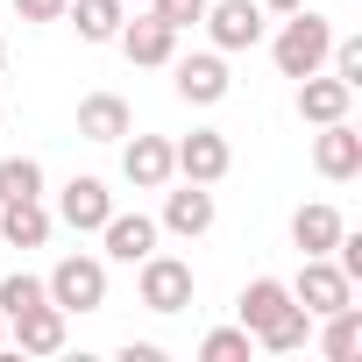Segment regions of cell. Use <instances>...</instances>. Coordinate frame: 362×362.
Wrapping results in <instances>:
<instances>
[{"label": "cell", "instance_id": "cell-5", "mask_svg": "<svg viewBox=\"0 0 362 362\" xmlns=\"http://www.w3.org/2000/svg\"><path fill=\"white\" fill-rule=\"evenodd\" d=\"M291 298L320 320V313H334V305H355V284L341 277V263H334V256H305V263H298V277H291Z\"/></svg>", "mask_w": 362, "mask_h": 362}, {"label": "cell", "instance_id": "cell-6", "mask_svg": "<svg viewBox=\"0 0 362 362\" xmlns=\"http://www.w3.org/2000/svg\"><path fill=\"white\" fill-rule=\"evenodd\" d=\"M170 163L185 170L192 185H221L228 163H235V149H228L221 128H192V135H177V142H170Z\"/></svg>", "mask_w": 362, "mask_h": 362}, {"label": "cell", "instance_id": "cell-10", "mask_svg": "<svg viewBox=\"0 0 362 362\" xmlns=\"http://www.w3.org/2000/svg\"><path fill=\"white\" fill-rule=\"evenodd\" d=\"M121 57L128 64H170L177 57V29L163 22V15H135V22H121Z\"/></svg>", "mask_w": 362, "mask_h": 362}, {"label": "cell", "instance_id": "cell-8", "mask_svg": "<svg viewBox=\"0 0 362 362\" xmlns=\"http://www.w3.org/2000/svg\"><path fill=\"white\" fill-rule=\"evenodd\" d=\"M206 36H214V50H256L263 43V8L256 0H206Z\"/></svg>", "mask_w": 362, "mask_h": 362}, {"label": "cell", "instance_id": "cell-25", "mask_svg": "<svg viewBox=\"0 0 362 362\" xmlns=\"http://www.w3.org/2000/svg\"><path fill=\"white\" fill-rule=\"evenodd\" d=\"M43 298H50V284H43V277H29V270L0 277V320H15V313H29V305H43Z\"/></svg>", "mask_w": 362, "mask_h": 362}, {"label": "cell", "instance_id": "cell-7", "mask_svg": "<svg viewBox=\"0 0 362 362\" xmlns=\"http://www.w3.org/2000/svg\"><path fill=\"white\" fill-rule=\"evenodd\" d=\"M121 177H128V185L135 192H163L170 185V177H177V163H170V142L163 135H121Z\"/></svg>", "mask_w": 362, "mask_h": 362}, {"label": "cell", "instance_id": "cell-27", "mask_svg": "<svg viewBox=\"0 0 362 362\" xmlns=\"http://www.w3.org/2000/svg\"><path fill=\"white\" fill-rule=\"evenodd\" d=\"M149 15H163L170 29H192V22L206 15V0H149Z\"/></svg>", "mask_w": 362, "mask_h": 362}, {"label": "cell", "instance_id": "cell-21", "mask_svg": "<svg viewBox=\"0 0 362 362\" xmlns=\"http://www.w3.org/2000/svg\"><path fill=\"white\" fill-rule=\"evenodd\" d=\"M284 305H291V284H277V277H256V284L235 298V313H242V327H249V334H263Z\"/></svg>", "mask_w": 362, "mask_h": 362}, {"label": "cell", "instance_id": "cell-16", "mask_svg": "<svg viewBox=\"0 0 362 362\" xmlns=\"http://www.w3.org/2000/svg\"><path fill=\"white\" fill-rule=\"evenodd\" d=\"M313 163H320V177H355L362 170V135L348 121H327L313 135Z\"/></svg>", "mask_w": 362, "mask_h": 362}, {"label": "cell", "instance_id": "cell-32", "mask_svg": "<svg viewBox=\"0 0 362 362\" xmlns=\"http://www.w3.org/2000/svg\"><path fill=\"white\" fill-rule=\"evenodd\" d=\"M0 64H8V43H0Z\"/></svg>", "mask_w": 362, "mask_h": 362}, {"label": "cell", "instance_id": "cell-22", "mask_svg": "<svg viewBox=\"0 0 362 362\" xmlns=\"http://www.w3.org/2000/svg\"><path fill=\"white\" fill-rule=\"evenodd\" d=\"M305 341H313V313H305L298 298H291V305H284V313H277V320L256 334V348H270V355H298Z\"/></svg>", "mask_w": 362, "mask_h": 362}, {"label": "cell", "instance_id": "cell-14", "mask_svg": "<svg viewBox=\"0 0 362 362\" xmlns=\"http://www.w3.org/2000/svg\"><path fill=\"white\" fill-rule=\"evenodd\" d=\"M50 206L43 199H0V242L8 249H43L50 242Z\"/></svg>", "mask_w": 362, "mask_h": 362}, {"label": "cell", "instance_id": "cell-23", "mask_svg": "<svg viewBox=\"0 0 362 362\" xmlns=\"http://www.w3.org/2000/svg\"><path fill=\"white\" fill-rule=\"evenodd\" d=\"M0 199H43V163L36 156H0Z\"/></svg>", "mask_w": 362, "mask_h": 362}, {"label": "cell", "instance_id": "cell-4", "mask_svg": "<svg viewBox=\"0 0 362 362\" xmlns=\"http://www.w3.org/2000/svg\"><path fill=\"white\" fill-rule=\"evenodd\" d=\"M170 86H177V100L185 107H214V100H228V50H192V57H170Z\"/></svg>", "mask_w": 362, "mask_h": 362}, {"label": "cell", "instance_id": "cell-12", "mask_svg": "<svg viewBox=\"0 0 362 362\" xmlns=\"http://www.w3.org/2000/svg\"><path fill=\"white\" fill-rule=\"evenodd\" d=\"M64 320H71V313L43 298V305L15 313V320H8V334H15V348H22V355H57V348H64Z\"/></svg>", "mask_w": 362, "mask_h": 362}, {"label": "cell", "instance_id": "cell-30", "mask_svg": "<svg viewBox=\"0 0 362 362\" xmlns=\"http://www.w3.org/2000/svg\"><path fill=\"white\" fill-rule=\"evenodd\" d=\"M256 8H270V15H291V8H305V0H256Z\"/></svg>", "mask_w": 362, "mask_h": 362}, {"label": "cell", "instance_id": "cell-20", "mask_svg": "<svg viewBox=\"0 0 362 362\" xmlns=\"http://www.w3.org/2000/svg\"><path fill=\"white\" fill-rule=\"evenodd\" d=\"M64 15L78 22L86 43H114L121 22H128V0H64Z\"/></svg>", "mask_w": 362, "mask_h": 362}, {"label": "cell", "instance_id": "cell-2", "mask_svg": "<svg viewBox=\"0 0 362 362\" xmlns=\"http://www.w3.org/2000/svg\"><path fill=\"white\" fill-rule=\"evenodd\" d=\"M135 291H142L149 313H185V305H192V263L149 249V256L135 263Z\"/></svg>", "mask_w": 362, "mask_h": 362}, {"label": "cell", "instance_id": "cell-18", "mask_svg": "<svg viewBox=\"0 0 362 362\" xmlns=\"http://www.w3.org/2000/svg\"><path fill=\"white\" fill-rule=\"evenodd\" d=\"M313 327H320V355H327V362H355V355H362V305H334V313H320Z\"/></svg>", "mask_w": 362, "mask_h": 362}, {"label": "cell", "instance_id": "cell-24", "mask_svg": "<svg viewBox=\"0 0 362 362\" xmlns=\"http://www.w3.org/2000/svg\"><path fill=\"white\" fill-rule=\"evenodd\" d=\"M249 355H256V334L249 327H214L199 341V362H249Z\"/></svg>", "mask_w": 362, "mask_h": 362}, {"label": "cell", "instance_id": "cell-3", "mask_svg": "<svg viewBox=\"0 0 362 362\" xmlns=\"http://www.w3.org/2000/svg\"><path fill=\"white\" fill-rule=\"evenodd\" d=\"M43 284H50V305H64V313H100L107 305V263L100 256H64Z\"/></svg>", "mask_w": 362, "mask_h": 362}, {"label": "cell", "instance_id": "cell-11", "mask_svg": "<svg viewBox=\"0 0 362 362\" xmlns=\"http://www.w3.org/2000/svg\"><path fill=\"white\" fill-rule=\"evenodd\" d=\"M348 107H355V86H348V78H327V71H305V78H298V114H305L313 128L348 121Z\"/></svg>", "mask_w": 362, "mask_h": 362}, {"label": "cell", "instance_id": "cell-33", "mask_svg": "<svg viewBox=\"0 0 362 362\" xmlns=\"http://www.w3.org/2000/svg\"><path fill=\"white\" fill-rule=\"evenodd\" d=\"M128 8H149V0H128Z\"/></svg>", "mask_w": 362, "mask_h": 362}, {"label": "cell", "instance_id": "cell-29", "mask_svg": "<svg viewBox=\"0 0 362 362\" xmlns=\"http://www.w3.org/2000/svg\"><path fill=\"white\" fill-rule=\"evenodd\" d=\"M121 355H128V362H163V348H156V341H128Z\"/></svg>", "mask_w": 362, "mask_h": 362}, {"label": "cell", "instance_id": "cell-15", "mask_svg": "<svg viewBox=\"0 0 362 362\" xmlns=\"http://www.w3.org/2000/svg\"><path fill=\"white\" fill-rule=\"evenodd\" d=\"M128 128H135V114H128L121 93H86V100H78V135H86V142H121Z\"/></svg>", "mask_w": 362, "mask_h": 362}, {"label": "cell", "instance_id": "cell-26", "mask_svg": "<svg viewBox=\"0 0 362 362\" xmlns=\"http://www.w3.org/2000/svg\"><path fill=\"white\" fill-rule=\"evenodd\" d=\"M327 64H334V78H348V86H362V36H334V50H327Z\"/></svg>", "mask_w": 362, "mask_h": 362}, {"label": "cell", "instance_id": "cell-1", "mask_svg": "<svg viewBox=\"0 0 362 362\" xmlns=\"http://www.w3.org/2000/svg\"><path fill=\"white\" fill-rule=\"evenodd\" d=\"M327 50H334V22H327V15H313V8H291V22H284V29H277V43H270V57H277V71H284V78L320 71V64H327Z\"/></svg>", "mask_w": 362, "mask_h": 362}, {"label": "cell", "instance_id": "cell-31", "mask_svg": "<svg viewBox=\"0 0 362 362\" xmlns=\"http://www.w3.org/2000/svg\"><path fill=\"white\" fill-rule=\"evenodd\" d=\"M0 348H8V320H0Z\"/></svg>", "mask_w": 362, "mask_h": 362}, {"label": "cell", "instance_id": "cell-9", "mask_svg": "<svg viewBox=\"0 0 362 362\" xmlns=\"http://www.w3.org/2000/svg\"><path fill=\"white\" fill-rule=\"evenodd\" d=\"M114 214V192L100 185V177H71V185L57 192V221L71 235H100V221Z\"/></svg>", "mask_w": 362, "mask_h": 362}, {"label": "cell", "instance_id": "cell-13", "mask_svg": "<svg viewBox=\"0 0 362 362\" xmlns=\"http://www.w3.org/2000/svg\"><path fill=\"white\" fill-rule=\"evenodd\" d=\"M156 228H170V235L199 242V235L214 228V192H206V185H192V177H185V192H163V221H156Z\"/></svg>", "mask_w": 362, "mask_h": 362}, {"label": "cell", "instance_id": "cell-28", "mask_svg": "<svg viewBox=\"0 0 362 362\" xmlns=\"http://www.w3.org/2000/svg\"><path fill=\"white\" fill-rule=\"evenodd\" d=\"M22 22H64V0H15Z\"/></svg>", "mask_w": 362, "mask_h": 362}, {"label": "cell", "instance_id": "cell-19", "mask_svg": "<svg viewBox=\"0 0 362 362\" xmlns=\"http://www.w3.org/2000/svg\"><path fill=\"white\" fill-rule=\"evenodd\" d=\"M341 228H348V221H341L334 206H298V214H291V242H298V256H327V249L341 242Z\"/></svg>", "mask_w": 362, "mask_h": 362}, {"label": "cell", "instance_id": "cell-17", "mask_svg": "<svg viewBox=\"0 0 362 362\" xmlns=\"http://www.w3.org/2000/svg\"><path fill=\"white\" fill-rule=\"evenodd\" d=\"M100 242H107L114 263H142V256L156 249V221H149V214H107V221H100Z\"/></svg>", "mask_w": 362, "mask_h": 362}]
</instances>
